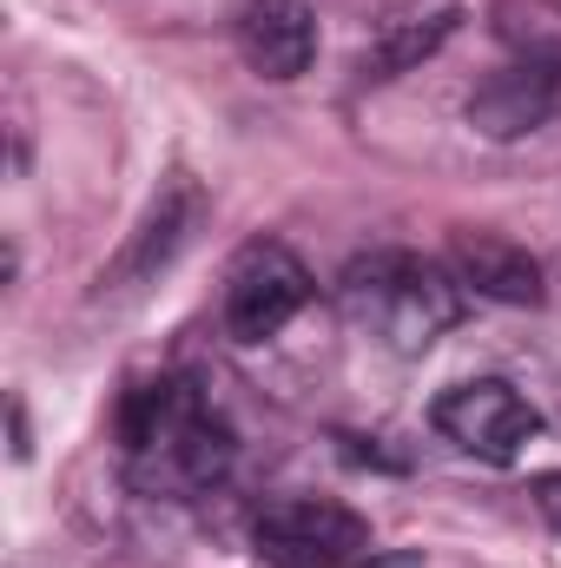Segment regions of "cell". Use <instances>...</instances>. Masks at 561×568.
<instances>
[{
  "label": "cell",
  "instance_id": "1",
  "mask_svg": "<svg viewBox=\"0 0 561 568\" xmlns=\"http://www.w3.org/2000/svg\"><path fill=\"white\" fill-rule=\"evenodd\" d=\"M120 443L133 456L140 489H212L232 469V424L205 404L192 377H152L133 384L120 404Z\"/></svg>",
  "mask_w": 561,
  "mask_h": 568
},
{
  "label": "cell",
  "instance_id": "2",
  "mask_svg": "<svg viewBox=\"0 0 561 568\" xmlns=\"http://www.w3.org/2000/svg\"><path fill=\"white\" fill-rule=\"evenodd\" d=\"M344 311L377 331L390 351L417 357L429 351L456 317H462V284L449 278V265H429L417 252H370V258H350L344 278H337Z\"/></svg>",
  "mask_w": 561,
  "mask_h": 568
},
{
  "label": "cell",
  "instance_id": "3",
  "mask_svg": "<svg viewBox=\"0 0 561 568\" xmlns=\"http://www.w3.org/2000/svg\"><path fill=\"white\" fill-rule=\"evenodd\" d=\"M252 542L272 568H357L370 549V523L330 496H284L258 509Z\"/></svg>",
  "mask_w": 561,
  "mask_h": 568
},
{
  "label": "cell",
  "instance_id": "4",
  "mask_svg": "<svg viewBox=\"0 0 561 568\" xmlns=\"http://www.w3.org/2000/svg\"><path fill=\"white\" fill-rule=\"evenodd\" d=\"M310 272H304V258L278 245V239H252L238 258H232V272H225V331H232V344H265V337H278L284 324L310 304Z\"/></svg>",
  "mask_w": 561,
  "mask_h": 568
},
{
  "label": "cell",
  "instance_id": "5",
  "mask_svg": "<svg viewBox=\"0 0 561 568\" xmlns=\"http://www.w3.org/2000/svg\"><path fill=\"white\" fill-rule=\"evenodd\" d=\"M436 429H442L456 449L482 456V463H516L522 443L542 436V417H536V404H529L516 384L476 377V384H456V390L436 397Z\"/></svg>",
  "mask_w": 561,
  "mask_h": 568
},
{
  "label": "cell",
  "instance_id": "6",
  "mask_svg": "<svg viewBox=\"0 0 561 568\" xmlns=\"http://www.w3.org/2000/svg\"><path fill=\"white\" fill-rule=\"evenodd\" d=\"M561 113V60L555 53H529V60H509L502 73H489L469 100V120L489 133V140H522L536 126H549Z\"/></svg>",
  "mask_w": 561,
  "mask_h": 568
},
{
  "label": "cell",
  "instance_id": "7",
  "mask_svg": "<svg viewBox=\"0 0 561 568\" xmlns=\"http://www.w3.org/2000/svg\"><path fill=\"white\" fill-rule=\"evenodd\" d=\"M198 212H205V199H198V185L192 179H172L152 205H145V219L133 225V239H126V252L113 258V272L100 278V291L113 297V291H140L152 284L178 252H185V239H192V225H198Z\"/></svg>",
  "mask_w": 561,
  "mask_h": 568
},
{
  "label": "cell",
  "instance_id": "8",
  "mask_svg": "<svg viewBox=\"0 0 561 568\" xmlns=\"http://www.w3.org/2000/svg\"><path fill=\"white\" fill-rule=\"evenodd\" d=\"M449 278L462 284L469 297H489V304H542V265L529 245L502 239V232H456L449 252H442Z\"/></svg>",
  "mask_w": 561,
  "mask_h": 568
},
{
  "label": "cell",
  "instance_id": "9",
  "mask_svg": "<svg viewBox=\"0 0 561 568\" xmlns=\"http://www.w3.org/2000/svg\"><path fill=\"white\" fill-rule=\"evenodd\" d=\"M238 53L258 80H297L317 60V13L304 0H245Z\"/></svg>",
  "mask_w": 561,
  "mask_h": 568
},
{
  "label": "cell",
  "instance_id": "10",
  "mask_svg": "<svg viewBox=\"0 0 561 568\" xmlns=\"http://www.w3.org/2000/svg\"><path fill=\"white\" fill-rule=\"evenodd\" d=\"M456 7H442V13H417V20H390L370 47H364V60H357V73L377 87V80H397V73H410V67H422L449 33H456Z\"/></svg>",
  "mask_w": 561,
  "mask_h": 568
},
{
  "label": "cell",
  "instance_id": "11",
  "mask_svg": "<svg viewBox=\"0 0 561 568\" xmlns=\"http://www.w3.org/2000/svg\"><path fill=\"white\" fill-rule=\"evenodd\" d=\"M536 503H542V516L561 529V469H549V476H536Z\"/></svg>",
  "mask_w": 561,
  "mask_h": 568
}]
</instances>
